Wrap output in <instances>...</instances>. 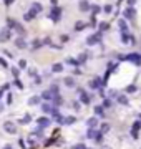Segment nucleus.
Returning a JSON list of instances; mask_svg holds the SVG:
<instances>
[{"label":"nucleus","instance_id":"obj_4","mask_svg":"<svg viewBox=\"0 0 141 149\" xmlns=\"http://www.w3.org/2000/svg\"><path fill=\"white\" fill-rule=\"evenodd\" d=\"M60 15H62V8L55 7V8L52 10V13H50V18H52L53 22H58V20H60Z\"/></svg>","mask_w":141,"mask_h":149},{"label":"nucleus","instance_id":"obj_21","mask_svg":"<svg viewBox=\"0 0 141 149\" xmlns=\"http://www.w3.org/2000/svg\"><path fill=\"white\" fill-rule=\"evenodd\" d=\"M63 121H65V124H73L75 123V118H73V116H68V118H65Z\"/></svg>","mask_w":141,"mask_h":149},{"label":"nucleus","instance_id":"obj_15","mask_svg":"<svg viewBox=\"0 0 141 149\" xmlns=\"http://www.w3.org/2000/svg\"><path fill=\"white\" fill-rule=\"evenodd\" d=\"M38 124L45 128V126H48V124H50V119H47V118H40V119H38Z\"/></svg>","mask_w":141,"mask_h":149},{"label":"nucleus","instance_id":"obj_14","mask_svg":"<svg viewBox=\"0 0 141 149\" xmlns=\"http://www.w3.org/2000/svg\"><path fill=\"white\" fill-rule=\"evenodd\" d=\"M98 28H100V31H106L108 28H110V23H106V22H101V23L98 25Z\"/></svg>","mask_w":141,"mask_h":149},{"label":"nucleus","instance_id":"obj_29","mask_svg":"<svg viewBox=\"0 0 141 149\" xmlns=\"http://www.w3.org/2000/svg\"><path fill=\"white\" fill-rule=\"evenodd\" d=\"M73 149H86V147H85V144H76Z\"/></svg>","mask_w":141,"mask_h":149},{"label":"nucleus","instance_id":"obj_24","mask_svg":"<svg viewBox=\"0 0 141 149\" xmlns=\"http://www.w3.org/2000/svg\"><path fill=\"white\" fill-rule=\"evenodd\" d=\"M42 96H43L45 99H52V91H45V93L42 94Z\"/></svg>","mask_w":141,"mask_h":149},{"label":"nucleus","instance_id":"obj_6","mask_svg":"<svg viewBox=\"0 0 141 149\" xmlns=\"http://www.w3.org/2000/svg\"><path fill=\"white\" fill-rule=\"evenodd\" d=\"M125 17H126L128 20H133L134 17H136V10H134L133 7H128V8L125 10Z\"/></svg>","mask_w":141,"mask_h":149},{"label":"nucleus","instance_id":"obj_7","mask_svg":"<svg viewBox=\"0 0 141 149\" xmlns=\"http://www.w3.org/2000/svg\"><path fill=\"white\" fill-rule=\"evenodd\" d=\"M101 80H100V78H93L91 81H90V88H93V89H98L100 86H101Z\"/></svg>","mask_w":141,"mask_h":149},{"label":"nucleus","instance_id":"obj_10","mask_svg":"<svg viewBox=\"0 0 141 149\" xmlns=\"http://www.w3.org/2000/svg\"><path fill=\"white\" fill-rule=\"evenodd\" d=\"M78 8H80L81 12H88V10H90V3L86 2V0H81L80 5H78Z\"/></svg>","mask_w":141,"mask_h":149},{"label":"nucleus","instance_id":"obj_33","mask_svg":"<svg viewBox=\"0 0 141 149\" xmlns=\"http://www.w3.org/2000/svg\"><path fill=\"white\" fill-rule=\"evenodd\" d=\"M12 2H13V0H5V3H7V5H10Z\"/></svg>","mask_w":141,"mask_h":149},{"label":"nucleus","instance_id":"obj_31","mask_svg":"<svg viewBox=\"0 0 141 149\" xmlns=\"http://www.w3.org/2000/svg\"><path fill=\"white\" fill-rule=\"evenodd\" d=\"M30 103H32V105H35V103H38V98H32V99H30Z\"/></svg>","mask_w":141,"mask_h":149},{"label":"nucleus","instance_id":"obj_35","mask_svg":"<svg viewBox=\"0 0 141 149\" xmlns=\"http://www.w3.org/2000/svg\"><path fill=\"white\" fill-rule=\"evenodd\" d=\"M139 121H141V114H139Z\"/></svg>","mask_w":141,"mask_h":149},{"label":"nucleus","instance_id":"obj_17","mask_svg":"<svg viewBox=\"0 0 141 149\" xmlns=\"http://www.w3.org/2000/svg\"><path fill=\"white\" fill-rule=\"evenodd\" d=\"M95 113H96L98 116H103L105 114V108L103 106H96V108H95Z\"/></svg>","mask_w":141,"mask_h":149},{"label":"nucleus","instance_id":"obj_2","mask_svg":"<svg viewBox=\"0 0 141 149\" xmlns=\"http://www.w3.org/2000/svg\"><path fill=\"white\" fill-rule=\"evenodd\" d=\"M88 138H90V139H95L96 142H101L103 134H101V133H98L96 129H90V131H88Z\"/></svg>","mask_w":141,"mask_h":149},{"label":"nucleus","instance_id":"obj_22","mask_svg":"<svg viewBox=\"0 0 141 149\" xmlns=\"http://www.w3.org/2000/svg\"><path fill=\"white\" fill-rule=\"evenodd\" d=\"M90 10H91V12H93V13H98V12H100V10H101V8H100V7H98V5H90Z\"/></svg>","mask_w":141,"mask_h":149},{"label":"nucleus","instance_id":"obj_12","mask_svg":"<svg viewBox=\"0 0 141 149\" xmlns=\"http://www.w3.org/2000/svg\"><path fill=\"white\" fill-rule=\"evenodd\" d=\"M118 103H120V105H123V106H126L130 101H128V98H126L125 94H121V96H118Z\"/></svg>","mask_w":141,"mask_h":149},{"label":"nucleus","instance_id":"obj_25","mask_svg":"<svg viewBox=\"0 0 141 149\" xmlns=\"http://www.w3.org/2000/svg\"><path fill=\"white\" fill-rule=\"evenodd\" d=\"M33 17H35V13H33V12H28V13L25 15V20H32Z\"/></svg>","mask_w":141,"mask_h":149},{"label":"nucleus","instance_id":"obj_8","mask_svg":"<svg viewBox=\"0 0 141 149\" xmlns=\"http://www.w3.org/2000/svg\"><path fill=\"white\" fill-rule=\"evenodd\" d=\"M118 27L121 28V35H128V25H126L125 20H120V22H118Z\"/></svg>","mask_w":141,"mask_h":149},{"label":"nucleus","instance_id":"obj_27","mask_svg":"<svg viewBox=\"0 0 141 149\" xmlns=\"http://www.w3.org/2000/svg\"><path fill=\"white\" fill-rule=\"evenodd\" d=\"M101 131H103V133H106V131H110V124H103V126H101Z\"/></svg>","mask_w":141,"mask_h":149},{"label":"nucleus","instance_id":"obj_9","mask_svg":"<svg viewBox=\"0 0 141 149\" xmlns=\"http://www.w3.org/2000/svg\"><path fill=\"white\" fill-rule=\"evenodd\" d=\"M78 93H80V99H81V103H85V105H88L90 103V98H88V94H86L83 89H78Z\"/></svg>","mask_w":141,"mask_h":149},{"label":"nucleus","instance_id":"obj_26","mask_svg":"<svg viewBox=\"0 0 141 149\" xmlns=\"http://www.w3.org/2000/svg\"><path fill=\"white\" fill-rule=\"evenodd\" d=\"M103 108H111V101H110V99H105V101H103Z\"/></svg>","mask_w":141,"mask_h":149},{"label":"nucleus","instance_id":"obj_19","mask_svg":"<svg viewBox=\"0 0 141 149\" xmlns=\"http://www.w3.org/2000/svg\"><path fill=\"white\" fill-rule=\"evenodd\" d=\"M85 27H86V23H83V22H78V23L75 25V30H76V31H80V30H83Z\"/></svg>","mask_w":141,"mask_h":149},{"label":"nucleus","instance_id":"obj_20","mask_svg":"<svg viewBox=\"0 0 141 149\" xmlns=\"http://www.w3.org/2000/svg\"><path fill=\"white\" fill-rule=\"evenodd\" d=\"M62 70H63V65H60V63H57V65H53V71H55V73H60Z\"/></svg>","mask_w":141,"mask_h":149},{"label":"nucleus","instance_id":"obj_30","mask_svg":"<svg viewBox=\"0 0 141 149\" xmlns=\"http://www.w3.org/2000/svg\"><path fill=\"white\" fill-rule=\"evenodd\" d=\"M85 60H86V55H81V56L78 58V63H83Z\"/></svg>","mask_w":141,"mask_h":149},{"label":"nucleus","instance_id":"obj_1","mask_svg":"<svg viewBox=\"0 0 141 149\" xmlns=\"http://www.w3.org/2000/svg\"><path fill=\"white\" fill-rule=\"evenodd\" d=\"M101 42V31H98V33H95V35H90L88 38H86V43L88 45H96Z\"/></svg>","mask_w":141,"mask_h":149},{"label":"nucleus","instance_id":"obj_18","mask_svg":"<svg viewBox=\"0 0 141 149\" xmlns=\"http://www.w3.org/2000/svg\"><path fill=\"white\" fill-rule=\"evenodd\" d=\"M15 45H17V47H19V48H25V47H27V45H25V42H23V40H22V38H17Z\"/></svg>","mask_w":141,"mask_h":149},{"label":"nucleus","instance_id":"obj_34","mask_svg":"<svg viewBox=\"0 0 141 149\" xmlns=\"http://www.w3.org/2000/svg\"><path fill=\"white\" fill-rule=\"evenodd\" d=\"M52 3H53V5H55V7H57V0H52Z\"/></svg>","mask_w":141,"mask_h":149},{"label":"nucleus","instance_id":"obj_13","mask_svg":"<svg viewBox=\"0 0 141 149\" xmlns=\"http://www.w3.org/2000/svg\"><path fill=\"white\" fill-rule=\"evenodd\" d=\"M65 85H66L68 88H73V86H75V80L68 76V78H65Z\"/></svg>","mask_w":141,"mask_h":149},{"label":"nucleus","instance_id":"obj_28","mask_svg":"<svg viewBox=\"0 0 141 149\" xmlns=\"http://www.w3.org/2000/svg\"><path fill=\"white\" fill-rule=\"evenodd\" d=\"M103 10H105V13H110V12L113 10V7H111V5H106V7L103 8Z\"/></svg>","mask_w":141,"mask_h":149},{"label":"nucleus","instance_id":"obj_3","mask_svg":"<svg viewBox=\"0 0 141 149\" xmlns=\"http://www.w3.org/2000/svg\"><path fill=\"white\" fill-rule=\"evenodd\" d=\"M125 60H128V61H131V63H134V65H139V63H141V55H138V53L125 55Z\"/></svg>","mask_w":141,"mask_h":149},{"label":"nucleus","instance_id":"obj_5","mask_svg":"<svg viewBox=\"0 0 141 149\" xmlns=\"http://www.w3.org/2000/svg\"><path fill=\"white\" fill-rule=\"evenodd\" d=\"M139 129H141V121H136V123L133 124V128H131V136H133L134 139L139 138V136H138V131H139Z\"/></svg>","mask_w":141,"mask_h":149},{"label":"nucleus","instance_id":"obj_11","mask_svg":"<svg viewBox=\"0 0 141 149\" xmlns=\"http://www.w3.org/2000/svg\"><path fill=\"white\" fill-rule=\"evenodd\" d=\"M96 126H98V119H96V118H90V119H88V128H90V129H95Z\"/></svg>","mask_w":141,"mask_h":149},{"label":"nucleus","instance_id":"obj_16","mask_svg":"<svg viewBox=\"0 0 141 149\" xmlns=\"http://www.w3.org/2000/svg\"><path fill=\"white\" fill-rule=\"evenodd\" d=\"M32 12H33V13L42 12V5H40V3H33V7H32Z\"/></svg>","mask_w":141,"mask_h":149},{"label":"nucleus","instance_id":"obj_23","mask_svg":"<svg viewBox=\"0 0 141 149\" xmlns=\"http://www.w3.org/2000/svg\"><path fill=\"white\" fill-rule=\"evenodd\" d=\"M134 91H136V86H134V85H130V86L126 88V93H134Z\"/></svg>","mask_w":141,"mask_h":149},{"label":"nucleus","instance_id":"obj_32","mask_svg":"<svg viewBox=\"0 0 141 149\" xmlns=\"http://www.w3.org/2000/svg\"><path fill=\"white\" fill-rule=\"evenodd\" d=\"M134 3H136V0H128V5H130V7H133Z\"/></svg>","mask_w":141,"mask_h":149}]
</instances>
